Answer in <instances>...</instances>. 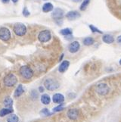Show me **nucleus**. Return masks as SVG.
<instances>
[{"mask_svg":"<svg viewBox=\"0 0 121 122\" xmlns=\"http://www.w3.org/2000/svg\"><path fill=\"white\" fill-rule=\"evenodd\" d=\"M44 86L48 90L50 91H54L57 89H58L60 86V84L56 80L52 79V78H48L46 79L44 82Z\"/></svg>","mask_w":121,"mask_h":122,"instance_id":"f257e3e1","label":"nucleus"},{"mask_svg":"<svg viewBox=\"0 0 121 122\" xmlns=\"http://www.w3.org/2000/svg\"><path fill=\"white\" fill-rule=\"evenodd\" d=\"M95 91H96V92L99 96H106L107 94L109 93L110 87L106 83H99L95 87Z\"/></svg>","mask_w":121,"mask_h":122,"instance_id":"f03ea898","label":"nucleus"},{"mask_svg":"<svg viewBox=\"0 0 121 122\" xmlns=\"http://www.w3.org/2000/svg\"><path fill=\"white\" fill-rule=\"evenodd\" d=\"M18 82V79L13 74H8L4 78V84L8 87L14 86Z\"/></svg>","mask_w":121,"mask_h":122,"instance_id":"7ed1b4c3","label":"nucleus"},{"mask_svg":"<svg viewBox=\"0 0 121 122\" xmlns=\"http://www.w3.org/2000/svg\"><path fill=\"white\" fill-rule=\"evenodd\" d=\"M20 75L25 79H30L33 76V72L32 69L28 66H22L20 68Z\"/></svg>","mask_w":121,"mask_h":122,"instance_id":"20e7f679","label":"nucleus"},{"mask_svg":"<svg viewBox=\"0 0 121 122\" xmlns=\"http://www.w3.org/2000/svg\"><path fill=\"white\" fill-rule=\"evenodd\" d=\"M14 32L18 36H24L27 32V27L23 24H16L14 27Z\"/></svg>","mask_w":121,"mask_h":122,"instance_id":"39448f33","label":"nucleus"},{"mask_svg":"<svg viewBox=\"0 0 121 122\" xmlns=\"http://www.w3.org/2000/svg\"><path fill=\"white\" fill-rule=\"evenodd\" d=\"M39 40L42 43H45L48 42L50 39H51V33L49 30H43L39 33V34L38 36Z\"/></svg>","mask_w":121,"mask_h":122,"instance_id":"423d86ee","label":"nucleus"},{"mask_svg":"<svg viewBox=\"0 0 121 122\" xmlns=\"http://www.w3.org/2000/svg\"><path fill=\"white\" fill-rule=\"evenodd\" d=\"M11 38V33L8 28H0V40L2 41H8Z\"/></svg>","mask_w":121,"mask_h":122,"instance_id":"0eeeda50","label":"nucleus"},{"mask_svg":"<svg viewBox=\"0 0 121 122\" xmlns=\"http://www.w3.org/2000/svg\"><path fill=\"white\" fill-rule=\"evenodd\" d=\"M67 115H68V117L70 120L75 121V120H77L79 117V111L77 108L69 109L68 111V113H67Z\"/></svg>","mask_w":121,"mask_h":122,"instance_id":"6e6552de","label":"nucleus"},{"mask_svg":"<svg viewBox=\"0 0 121 122\" xmlns=\"http://www.w3.org/2000/svg\"><path fill=\"white\" fill-rule=\"evenodd\" d=\"M69 51L71 53H75L77 52L79 49H80V43L77 41H74L71 43L69 46Z\"/></svg>","mask_w":121,"mask_h":122,"instance_id":"1a4fd4ad","label":"nucleus"},{"mask_svg":"<svg viewBox=\"0 0 121 122\" xmlns=\"http://www.w3.org/2000/svg\"><path fill=\"white\" fill-rule=\"evenodd\" d=\"M64 15V11L61 8H55L52 12V17L54 19H61Z\"/></svg>","mask_w":121,"mask_h":122,"instance_id":"9d476101","label":"nucleus"},{"mask_svg":"<svg viewBox=\"0 0 121 122\" xmlns=\"http://www.w3.org/2000/svg\"><path fill=\"white\" fill-rule=\"evenodd\" d=\"M66 17L69 20H76L78 18H80V14L79 13L78 11H72L68 12V13L67 14Z\"/></svg>","mask_w":121,"mask_h":122,"instance_id":"9b49d317","label":"nucleus"},{"mask_svg":"<svg viewBox=\"0 0 121 122\" xmlns=\"http://www.w3.org/2000/svg\"><path fill=\"white\" fill-rule=\"evenodd\" d=\"M52 100H53V102H55V103L61 104V103H62V102H64V96L62 94H60V93H55V95L53 96Z\"/></svg>","mask_w":121,"mask_h":122,"instance_id":"f8f14e48","label":"nucleus"},{"mask_svg":"<svg viewBox=\"0 0 121 122\" xmlns=\"http://www.w3.org/2000/svg\"><path fill=\"white\" fill-rule=\"evenodd\" d=\"M70 65V62L68 61H64L63 62L61 63L59 66V68H58V71H60V73H64L65 71L68 69Z\"/></svg>","mask_w":121,"mask_h":122,"instance_id":"ddd939ff","label":"nucleus"},{"mask_svg":"<svg viewBox=\"0 0 121 122\" xmlns=\"http://www.w3.org/2000/svg\"><path fill=\"white\" fill-rule=\"evenodd\" d=\"M102 40L107 44H111L112 43H114V38L113 37V36L110 35V34L104 35V36L102 37Z\"/></svg>","mask_w":121,"mask_h":122,"instance_id":"4468645a","label":"nucleus"},{"mask_svg":"<svg viewBox=\"0 0 121 122\" xmlns=\"http://www.w3.org/2000/svg\"><path fill=\"white\" fill-rule=\"evenodd\" d=\"M13 112V109L11 108H4L0 110V117H4L8 114H11Z\"/></svg>","mask_w":121,"mask_h":122,"instance_id":"2eb2a0df","label":"nucleus"},{"mask_svg":"<svg viewBox=\"0 0 121 122\" xmlns=\"http://www.w3.org/2000/svg\"><path fill=\"white\" fill-rule=\"evenodd\" d=\"M41 102L44 105H48L51 102V98L48 94H44L41 96Z\"/></svg>","mask_w":121,"mask_h":122,"instance_id":"dca6fc26","label":"nucleus"},{"mask_svg":"<svg viewBox=\"0 0 121 122\" xmlns=\"http://www.w3.org/2000/svg\"><path fill=\"white\" fill-rule=\"evenodd\" d=\"M53 10V5L50 2L45 3L43 6V11L44 12H49Z\"/></svg>","mask_w":121,"mask_h":122,"instance_id":"f3484780","label":"nucleus"},{"mask_svg":"<svg viewBox=\"0 0 121 122\" xmlns=\"http://www.w3.org/2000/svg\"><path fill=\"white\" fill-rule=\"evenodd\" d=\"M3 104L6 108H11L12 105H13V100H12L11 98L8 97H8H6L5 99H4Z\"/></svg>","mask_w":121,"mask_h":122,"instance_id":"a211bd4d","label":"nucleus"},{"mask_svg":"<svg viewBox=\"0 0 121 122\" xmlns=\"http://www.w3.org/2000/svg\"><path fill=\"white\" fill-rule=\"evenodd\" d=\"M24 92V88H23L21 84H20V85H18V86L17 87V89L15 92V97H19L20 96H21L23 94Z\"/></svg>","mask_w":121,"mask_h":122,"instance_id":"6ab92c4d","label":"nucleus"},{"mask_svg":"<svg viewBox=\"0 0 121 122\" xmlns=\"http://www.w3.org/2000/svg\"><path fill=\"white\" fill-rule=\"evenodd\" d=\"M94 43V40L92 37H86V39L83 40V44L85 46H91Z\"/></svg>","mask_w":121,"mask_h":122,"instance_id":"aec40b11","label":"nucleus"},{"mask_svg":"<svg viewBox=\"0 0 121 122\" xmlns=\"http://www.w3.org/2000/svg\"><path fill=\"white\" fill-rule=\"evenodd\" d=\"M60 33H61V34L64 36H70L72 34V30H70V28H64V29H62L60 31Z\"/></svg>","mask_w":121,"mask_h":122,"instance_id":"412c9836","label":"nucleus"},{"mask_svg":"<svg viewBox=\"0 0 121 122\" xmlns=\"http://www.w3.org/2000/svg\"><path fill=\"white\" fill-rule=\"evenodd\" d=\"M18 117L15 115H11L8 117L7 122H18Z\"/></svg>","mask_w":121,"mask_h":122,"instance_id":"4be33fe9","label":"nucleus"},{"mask_svg":"<svg viewBox=\"0 0 121 122\" xmlns=\"http://www.w3.org/2000/svg\"><path fill=\"white\" fill-rule=\"evenodd\" d=\"M89 2H90V0H84V1L82 2V5H80V10L81 11H84L86 8V7L88 6Z\"/></svg>","mask_w":121,"mask_h":122,"instance_id":"5701e85b","label":"nucleus"},{"mask_svg":"<svg viewBox=\"0 0 121 122\" xmlns=\"http://www.w3.org/2000/svg\"><path fill=\"white\" fill-rule=\"evenodd\" d=\"M40 114L43 115H45V116H49V115H52V113L49 112V110H48V108H43V110L40 112Z\"/></svg>","mask_w":121,"mask_h":122,"instance_id":"b1692460","label":"nucleus"},{"mask_svg":"<svg viewBox=\"0 0 121 122\" xmlns=\"http://www.w3.org/2000/svg\"><path fill=\"white\" fill-rule=\"evenodd\" d=\"M64 109V107H63V103H61L59 106L54 108H53V112H59V111H61Z\"/></svg>","mask_w":121,"mask_h":122,"instance_id":"393cba45","label":"nucleus"},{"mask_svg":"<svg viewBox=\"0 0 121 122\" xmlns=\"http://www.w3.org/2000/svg\"><path fill=\"white\" fill-rule=\"evenodd\" d=\"M89 28L91 29V30L92 31L93 33L97 32V33H102V31H101L100 30H98V28H96L95 27H94L93 25H89Z\"/></svg>","mask_w":121,"mask_h":122,"instance_id":"a878e982","label":"nucleus"},{"mask_svg":"<svg viewBox=\"0 0 121 122\" xmlns=\"http://www.w3.org/2000/svg\"><path fill=\"white\" fill-rule=\"evenodd\" d=\"M30 96H31V97L33 99H36L37 97H38V93H37V92H36V90H32Z\"/></svg>","mask_w":121,"mask_h":122,"instance_id":"bb28decb","label":"nucleus"},{"mask_svg":"<svg viewBox=\"0 0 121 122\" xmlns=\"http://www.w3.org/2000/svg\"><path fill=\"white\" fill-rule=\"evenodd\" d=\"M23 15H24V16H25V17H28L29 15H30V12H29V11L27 10V7H25V8H24V10H23Z\"/></svg>","mask_w":121,"mask_h":122,"instance_id":"cd10ccee","label":"nucleus"},{"mask_svg":"<svg viewBox=\"0 0 121 122\" xmlns=\"http://www.w3.org/2000/svg\"><path fill=\"white\" fill-rule=\"evenodd\" d=\"M117 43L121 45V36H119L117 37Z\"/></svg>","mask_w":121,"mask_h":122,"instance_id":"c85d7f7f","label":"nucleus"},{"mask_svg":"<svg viewBox=\"0 0 121 122\" xmlns=\"http://www.w3.org/2000/svg\"><path fill=\"white\" fill-rule=\"evenodd\" d=\"M39 92H44V88L43 86H39Z\"/></svg>","mask_w":121,"mask_h":122,"instance_id":"c756f323","label":"nucleus"},{"mask_svg":"<svg viewBox=\"0 0 121 122\" xmlns=\"http://www.w3.org/2000/svg\"><path fill=\"white\" fill-rule=\"evenodd\" d=\"M9 1H10V0H2V2L4 3H8V2H9Z\"/></svg>","mask_w":121,"mask_h":122,"instance_id":"7c9ffc66","label":"nucleus"},{"mask_svg":"<svg viewBox=\"0 0 121 122\" xmlns=\"http://www.w3.org/2000/svg\"><path fill=\"white\" fill-rule=\"evenodd\" d=\"M73 2H80V1H82V0H73Z\"/></svg>","mask_w":121,"mask_h":122,"instance_id":"2f4dec72","label":"nucleus"},{"mask_svg":"<svg viewBox=\"0 0 121 122\" xmlns=\"http://www.w3.org/2000/svg\"><path fill=\"white\" fill-rule=\"evenodd\" d=\"M18 1V0H12V2H17Z\"/></svg>","mask_w":121,"mask_h":122,"instance_id":"473e14b6","label":"nucleus"},{"mask_svg":"<svg viewBox=\"0 0 121 122\" xmlns=\"http://www.w3.org/2000/svg\"><path fill=\"white\" fill-rule=\"evenodd\" d=\"M120 65H121V59L120 60Z\"/></svg>","mask_w":121,"mask_h":122,"instance_id":"72a5a7b5","label":"nucleus"}]
</instances>
